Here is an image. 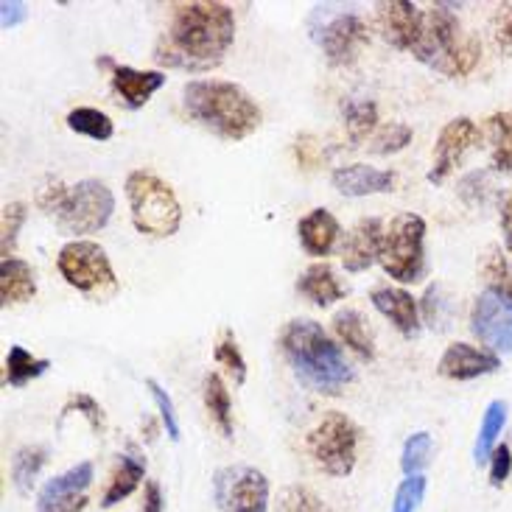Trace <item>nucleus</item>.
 <instances>
[{
  "label": "nucleus",
  "mask_w": 512,
  "mask_h": 512,
  "mask_svg": "<svg viewBox=\"0 0 512 512\" xmlns=\"http://www.w3.org/2000/svg\"><path fill=\"white\" fill-rule=\"evenodd\" d=\"M507 417H510V406L507 401H490L487 403L482 423H479V434H476V443H473V462L476 465H485L493 457V451L499 448V437L504 426H507Z\"/></svg>",
  "instance_id": "26"
},
{
  "label": "nucleus",
  "mask_w": 512,
  "mask_h": 512,
  "mask_svg": "<svg viewBox=\"0 0 512 512\" xmlns=\"http://www.w3.org/2000/svg\"><path fill=\"white\" fill-rule=\"evenodd\" d=\"M331 185L342 196L361 199V196L389 194L395 185V174L384 171V168L367 166V163H350V166H339L333 171Z\"/></svg>",
  "instance_id": "19"
},
{
  "label": "nucleus",
  "mask_w": 512,
  "mask_h": 512,
  "mask_svg": "<svg viewBox=\"0 0 512 512\" xmlns=\"http://www.w3.org/2000/svg\"><path fill=\"white\" fill-rule=\"evenodd\" d=\"M202 401L208 409L210 420L216 423V429L222 431V437H233V401H230V392L224 387V381L216 373L205 375L202 381Z\"/></svg>",
  "instance_id": "29"
},
{
  "label": "nucleus",
  "mask_w": 512,
  "mask_h": 512,
  "mask_svg": "<svg viewBox=\"0 0 512 512\" xmlns=\"http://www.w3.org/2000/svg\"><path fill=\"white\" fill-rule=\"evenodd\" d=\"M510 275H512V263H510Z\"/></svg>",
  "instance_id": "50"
},
{
  "label": "nucleus",
  "mask_w": 512,
  "mask_h": 512,
  "mask_svg": "<svg viewBox=\"0 0 512 512\" xmlns=\"http://www.w3.org/2000/svg\"><path fill=\"white\" fill-rule=\"evenodd\" d=\"M115 194L101 180H82L70 188L65 205L56 213V227L65 236H90L110 224Z\"/></svg>",
  "instance_id": "9"
},
{
  "label": "nucleus",
  "mask_w": 512,
  "mask_h": 512,
  "mask_svg": "<svg viewBox=\"0 0 512 512\" xmlns=\"http://www.w3.org/2000/svg\"><path fill=\"white\" fill-rule=\"evenodd\" d=\"M48 462V448L45 445H23L12 459V482L17 493H31L37 476Z\"/></svg>",
  "instance_id": "31"
},
{
  "label": "nucleus",
  "mask_w": 512,
  "mask_h": 512,
  "mask_svg": "<svg viewBox=\"0 0 512 512\" xmlns=\"http://www.w3.org/2000/svg\"><path fill=\"white\" fill-rule=\"evenodd\" d=\"M381 241H384V222L381 219L370 216V219H361V222L353 224V230L342 241V263H345L347 272H353V275L367 272L378 261Z\"/></svg>",
  "instance_id": "17"
},
{
  "label": "nucleus",
  "mask_w": 512,
  "mask_h": 512,
  "mask_svg": "<svg viewBox=\"0 0 512 512\" xmlns=\"http://www.w3.org/2000/svg\"><path fill=\"white\" fill-rule=\"evenodd\" d=\"M297 236H300V244L308 255L325 258L336 250V244L342 238V224L336 222L331 210L314 208L297 222Z\"/></svg>",
  "instance_id": "20"
},
{
  "label": "nucleus",
  "mask_w": 512,
  "mask_h": 512,
  "mask_svg": "<svg viewBox=\"0 0 512 512\" xmlns=\"http://www.w3.org/2000/svg\"><path fill=\"white\" fill-rule=\"evenodd\" d=\"M56 269L68 286L93 300H107L118 291V277L112 272L110 258L96 241H87V238L68 241L56 255Z\"/></svg>",
  "instance_id": "7"
},
{
  "label": "nucleus",
  "mask_w": 512,
  "mask_h": 512,
  "mask_svg": "<svg viewBox=\"0 0 512 512\" xmlns=\"http://www.w3.org/2000/svg\"><path fill=\"white\" fill-rule=\"evenodd\" d=\"M375 23L392 48L412 51L423 28V12L409 0H381L375 3Z\"/></svg>",
  "instance_id": "15"
},
{
  "label": "nucleus",
  "mask_w": 512,
  "mask_h": 512,
  "mask_svg": "<svg viewBox=\"0 0 512 512\" xmlns=\"http://www.w3.org/2000/svg\"><path fill=\"white\" fill-rule=\"evenodd\" d=\"M297 291L319 308H328L345 297V286L339 283L336 272L325 261L305 266L303 275L297 277Z\"/></svg>",
  "instance_id": "23"
},
{
  "label": "nucleus",
  "mask_w": 512,
  "mask_h": 512,
  "mask_svg": "<svg viewBox=\"0 0 512 512\" xmlns=\"http://www.w3.org/2000/svg\"><path fill=\"white\" fill-rule=\"evenodd\" d=\"M213 359L222 364L224 370L230 373V378L236 381L238 387L247 381V361H244L241 350H238L233 331H224L222 342H219V345H216V350H213Z\"/></svg>",
  "instance_id": "37"
},
{
  "label": "nucleus",
  "mask_w": 512,
  "mask_h": 512,
  "mask_svg": "<svg viewBox=\"0 0 512 512\" xmlns=\"http://www.w3.org/2000/svg\"><path fill=\"white\" fill-rule=\"evenodd\" d=\"M68 126L76 132V135H84L90 140H110L115 135V124L107 112L96 110V107H76V110L68 112Z\"/></svg>",
  "instance_id": "32"
},
{
  "label": "nucleus",
  "mask_w": 512,
  "mask_h": 512,
  "mask_svg": "<svg viewBox=\"0 0 512 512\" xmlns=\"http://www.w3.org/2000/svg\"><path fill=\"white\" fill-rule=\"evenodd\" d=\"M342 118H345L347 138L353 146H359L367 138H373L378 129V107L373 98L350 96L342 101Z\"/></svg>",
  "instance_id": "27"
},
{
  "label": "nucleus",
  "mask_w": 512,
  "mask_h": 512,
  "mask_svg": "<svg viewBox=\"0 0 512 512\" xmlns=\"http://www.w3.org/2000/svg\"><path fill=\"white\" fill-rule=\"evenodd\" d=\"M283 512H333L314 490L294 485L283 496Z\"/></svg>",
  "instance_id": "41"
},
{
  "label": "nucleus",
  "mask_w": 512,
  "mask_h": 512,
  "mask_svg": "<svg viewBox=\"0 0 512 512\" xmlns=\"http://www.w3.org/2000/svg\"><path fill=\"white\" fill-rule=\"evenodd\" d=\"M490 37L504 56H512V3H499L490 17Z\"/></svg>",
  "instance_id": "40"
},
{
  "label": "nucleus",
  "mask_w": 512,
  "mask_h": 512,
  "mask_svg": "<svg viewBox=\"0 0 512 512\" xmlns=\"http://www.w3.org/2000/svg\"><path fill=\"white\" fill-rule=\"evenodd\" d=\"M412 143V126L401 124V121H389V124L378 126L375 135L370 138V152L373 154H398Z\"/></svg>",
  "instance_id": "34"
},
{
  "label": "nucleus",
  "mask_w": 512,
  "mask_h": 512,
  "mask_svg": "<svg viewBox=\"0 0 512 512\" xmlns=\"http://www.w3.org/2000/svg\"><path fill=\"white\" fill-rule=\"evenodd\" d=\"M140 512H166V496H163V487L160 482H146L143 487V510Z\"/></svg>",
  "instance_id": "47"
},
{
  "label": "nucleus",
  "mask_w": 512,
  "mask_h": 512,
  "mask_svg": "<svg viewBox=\"0 0 512 512\" xmlns=\"http://www.w3.org/2000/svg\"><path fill=\"white\" fill-rule=\"evenodd\" d=\"M378 263L398 283H420L426 277V222L417 213H401L384 227Z\"/></svg>",
  "instance_id": "6"
},
{
  "label": "nucleus",
  "mask_w": 512,
  "mask_h": 512,
  "mask_svg": "<svg viewBox=\"0 0 512 512\" xmlns=\"http://www.w3.org/2000/svg\"><path fill=\"white\" fill-rule=\"evenodd\" d=\"M280 353L289 361L294 378L311 392L339 395L353 381V367L342 347L314 319H291L280 331Z\"/></svg>",
  "instance_id": "2"
},
{
  "label": "nucleus",
  "mask_w": 512,
  "mask_h": 512,
  "mask_svg": "<svg viewBox=\"0 0 512 512\" xmlns=\"http://www.w3.org/2000/svg\"><path fill=\"white\" fill-rule=\"evenodd\" d=\"M163 84H166L163 70H135L129 65H118L112 70V93L126 110H143Z\"/></svg>",
  "instance_id": "18"
},
{
  "label": "nucleus",
  "mask_w": 512,
  "mask_h": 512,
  "mask_svg": "<svg viewBox=\"0 0 512 512\" xmlns=\"http://www.w3.org/2000/svg\"><path fill=\"white\" fill-rule=\"evenodd\" d=\"M333 333L339 336V342L347 345L359 359L373 361L375 359V339L367 319L356 308H345V311H336L333 317Z\"/></svg>",
  "instance_id": "24"
},
{
  "label": "nucleus",
  "mask_w": 512,
  "mask_h": 512,
  "mask_svg": "<svg viewBox=\"0 0 512 512\" xmlns=\"http://www.w3.org/2000/svg\"><path fill=\"white\" fill-rule=\"evenodd\" d=\"M182 107L196 124L205 126L216 138L244 140L261 126L263 112L255 98L233 82L196 79L182 87Z\"/></svg>",
  "instance_id": "3"
},
{
  "label": "nucleus",
  "mask_w": 512,
  "mask_h": 512,
  "mask_svg": "<svg viewBox=\"0 0 512 512\" xmlns=\"http://www.w3.org/2000/svg\"><path fill=\"white\" fill-rule=\"evenodd\" d=\"M487 191V171H473L465 180L459 182V194L468 205H482Z\"/></svg>",
  "instance_id": "45"
},
{
  "label": "nucleus",
  "mask_w": 512,
  "mask_h": 512,
  "mask_svg": "<svg viewBox=\"0 0 512 512\" xmlns=\"http://www.w3.org/2000/svg\"><path fill=\"white\" fill-rule=\"evenodd\" d=\"M487 143H490V166L493 171H512V110L496 112L487 118Z\"/></svg>",
  "instance_id": "28"
},
{
  "label": "nucleus",
  "mask_w": 512,
  "mask_h": 512,
  "mask_svg": "<svg viewBox=\"0 0 512 512\" xmlns=\"http://www.w3.org/2000/svg\"><path fill=\"white\" fill-rule=\"evenodd\" d=\"M471 333L493 353H512V289L490 283L471 308Z\"/></svg>",
  "instance_id": "10"
},
{
  "label": "nucleus",
  "mask_w": 512,
  "mask_h": 512,
  "mask_svg": "<svg viewBox=\"0 0 512 512\" xmlns=\"http://www.w3.org/2000/svg\"><path fill=\"white\" fill-rule=\"evenodd\" d=\"M499 222H501V236H504V247L512 252V191L504 194L499 210Z\"/></svg>",
  "instance_id": "48"
},
{
  "label": "nucleus",
  "mask_w": 512,
  "mask_h": 512,
  "mask_svg": "<svg viewBox=\"0 0 512 512\" xmlns=\"http://www.w3.org/2000/svg\"><path fill=\"white\" fill-rule=\"evenodd\" d=\"M48 370H51V361L31 356L23 345H12L6 353V387L23 389Z\"/></svg>",
  "instance_id": "30"
},
{
  "label": "nucleus",
  "mask_w": 512,
  "mask_h": 512,
  "mask_svg": "<svg viewBox=\"0 0 512 512\" xmlns=\"http://www.w3.org/2000/svg\"><path fill=\"white\" fill-rule=\"evenodd\" d=\"M146 387L152 392L154 403H157V412H160V423H163V429L166 434L174 440V443H180L182 431H180V420H177V409H174V401H171V395H168L166 389L160 387L154 378H146Z\"/></svg>",
  "instance_id": "38"
},
{
  "label": "nucleus",
  "mask_w": 512,
  "mask_h": 512,
  "mask_svg": "<svg viewBox=\"0 0 512 512\" xmlns=\"http://www.w3.org/2000/svg\"><path fill=\"white\" fill-rule=\"evenodd\" d=\"M37 294L34 269L23 258H3L0 261V300L3 305L28 303Z\"/></svg>",
  "instance_id": "25"
},
{
  "label": "nucleus",
  "mask_w": 512,
  "mask_h": 512,
  "mask_svg": "<svg viewBox=\"0 0 512 512\" xmlns=\"http://www.w3.org/2000/svg\"><path fill=\"white\" fill-rule=\"evenodd\" d=\"M451 9H459V6L434 3L429 12H423V28H420L412 54L417 62L429 65L431 70L443 73L448 79H462L479 65L482 42L479 37L462 31L459 17Z\"/></svg>",
  "instance_id": "4"
},
{
  "label": "nucleus",
  "mask_w": 512,
  "mask_h": 512,
  "mask_svg": "<svg viewBox=\"0 0 512 512\" xmlns=\"http://www.w3.org/2000/svg\"><path fill=\"white\" fill-rule=\"evenodd\" d=\"M213 499L222 512H266L269 479L252 465H227L213 476Z\"/></svg>",
  "instance_id": "11"
},
{
  "label": "nucleus",
  "mask_w": 512,
  "mask_h": 512,
  "mask_svg": "<svg viewBox=\"0 0 512 512\" xmlns=\"http://www.w3.org/2000/svg\"><path fill=\"white\" fill-rule=\"evenodd\" d=\"M143 423H146V443H154V440H157V423H154L152 417H146V420H143Z\"/></svg>",
  "instance_id": "49"
},
{
  "label": "nucleus",
  "mask_w": 512,
  "mask_h": 512,
  "mask_svg": "<svg viewBox=\"0 0 512 512\" xmlns=\"http://www.w3.org/2000/svg\"><path fill=\"white\" fill-rule=\"evenodd\" d=\"M143 476H146V457L140 454V448L129 445L124 454L118 457V468H115L110 485H107L104 496H101V507L110 510L118 501L129 499L138 490Z\"/></svg>",
  "instance_id": "22"
},
{
  "label": "nucleus",
  "mask_w": 512,
  "mask_h": 512,
  "mask_svg": "<svg viewBox=\"0 0 512 512\" xmlns=\"http://www.w3.org/2000/svg\"><path fill=\"white\" fill-rule=\"evenodd\" d=\"M68 194H70V188H65V185H62L59 180L48 182L45 188H40V191H37V205H40L45 213H54L56 216V213H59V208L65 205Z\"/></svg>",
  "instance_id": "44"
},
{
  "label": "nucleus",
  "mask_w": 512,
  "mask_h": 512,
  "mask_svg": "<svg viewBox=\"0 0 512 512\" xmlns=\"http://www.w3.org/2000/svg\"><path fill=\"white\" fill-rule=\"evenodd\" d=\"M236 42V14L227 3L196 0L174 6L168 31L154 48V62L166 68L202 73L216 68Z\"/></svg>",
  "instance_id": "1"
},
{
  "label": "nucleus",
  "mask_w": 512,
  "mask_h": 512,
  "mask_svg": "<svg viewBox=\"0 0 512 512\" xmlns=\"http://www.w3.org/2000/svg\"><path fill=\"white\" fill-rule=\"evenodd\" d=\"M476 143H479V126L473 124L471 118L462 115V118L448 121L440 129V138H437V146H434V163H431L429 171L431 185H443Z\"/></svg>",
  "instance_id": "14"
},
{
  "label": "nucleus",
  "mask_w": 512,
  "mask_h": 512,
  "mask_svg": "<svg viewBox=\"0 0 512 512\" xmlns=\"http://www.w3.org/2000/svg\"><path fill=\"white\" fill-rule=\"evenodd\" d=\"M431 451H434V443H431L429 431H417L412 434L406 443H403L401 451V471L403 476H423V471L431 465Z\"/></svg>",
  "instance_id": "33"
},
{
  "label": "nucleus",
  "mask_w": 512,
  "mask_h": 512,
  "mask_svg": "<svg viewBox=\"0 0 512 512\" xmlns=\"http://www.w3.org/2000/svg\"><path fill=\"white\" fill-rule=\"evenodd\" d=\"M28 20V6L26 3H20V0H3L0 3V26L6 28H17L23 26Z\"/></svg>",
  "instance_id": "46"
},
{
  "label": "nucleus",
  "mask_w": 512,
  "mask_h": 512,
  "mask_svg": "<svg viewBox=\"0 0 512 512\" xmlns=\"http://www.w3.org/2000/svg\"><path fill=\"white\" fill-rule=\"evenodd\" d=\"M426 476H409L403 479L401 487L395 490V501H392V512H417L420 504L426 499Z\"/></svg>",
  "instance_id": "39"
},
{
  "label": "nucleus",
  "mask_w": 512,
  "mask_h": 512,
  "mask_svg": "<svg viewBox=\"0 0 512 512\" xmlns=\"http://www.w3.org/2000/svg\"><path fill=\"white\" fill-rule=\"evenodd\" d=\"M96 479L93 462H79L65 473L48 479L37 496V512H82L87 507V490Z\"/></svg>",
  "instance_id": "13"
},
{
  "label": "nucleus",
  "mask_w": 512,
  "mask_h": 512,
  "mask_svg": "<svg viewBox=\"0 0 512 512\" xmlns=\"http://www.w3.org/2000/svg\"><path fill=\"white\" fill-rule=\"evenodd\" d=\"M490 485L493 487H504L507 485V479H510L512 473V448L507 443H501L496 451H493V457H490Z\"/></svg>",
  "instance_id": "43"
},
{
  "label": "nucleus",
  "mask_w": 512,
  "mask_h": 512,
  "mask_svg": "<svg viewBox=\"0 0 512 512\" xmlns=\"http://www.w3.org/2000/svg\"><path fill=\"white\" fill-rule=\"evenodd\" d=\"M499 367V353H493L487 347H473L468 342H454L440 356L437 373L443 378H451V381H473L482 375L499 373Z\"/></svg>",
  "instance_id": "16"
},
{
  "label": "nucleus",
  "mask_w": 512,
  "mask_h": 512,
  "mask_svg": "<svg viewBox=\"0 0 512 512\" xmlns=\"http://www.w3.org/2000/svg\"><path fill=\"white\" fill-rule=\"evenodd\" d=\"M124 188L132 224L138 233L152 238H171L180 230V199L163 177H157L154 171H146V168H138L126 177Z\"/></svg>",
  "instance_id": "5"
},
{
  "label": "nucleus",
  "mask_w": 512,
  "mask_h": 512,
  "mask_svg": "<svg viewBox=\"0 0 512 512\" xmlns=\"http://www.w3.org/2000/svg\"><path fill=\"white\" fill-rule=\"evenodd\" d=\"M359 426L342 412H328L308 434V454L328 476H350L356 468Z\"/></svg>",
  "instance_id": "8"
},
{
  "label": "nucleus",
  "mask_w": 512,
  "mask_h": 512,
  "mask_svg": "<svg viewBox=\"0 0 512 512\" xmlns=\"http://www.w3.org/2000/svg\"><path fill=\"white\" fill-rule=\"evenodd\" d=\"M317 14H322V23L311 26L314 40L322 48L325 59L331 62L333 68H345L353 65L359 59L361 48L370 42L367 34V23L361 20L359 14L353 12H336L328 14L322 6H317Z\"/></svg>",
  "instance_id": "12"
},
{
  "label": "nucleus",
  "mask_w": 512,
  "mask_h": 512,
  "mask_svg": "<svg viewBox=\"0 0 512 512\" xmlns=\"http://www.w3.org/2000/svg\"><path fill=\"white\" fill-rule=\"evenodd\" d=\"M70 412H79V415L87 417V423H90V426H93L98 434L107 429V417H104V409H101V403H98L96 398H90V395H84V392L73 395V398L65 403V409H62V417L70 415Z\"/></svg>",
  "instance_id": "42"
},
{
  "label": "nucleus",
  "mask_w": 512,
  "mask_h": 512,
  "mask_svg": "<svg viewBox=\"0 0 512 512\" xmlns=\"http://www.w3.org/2000/svg\"><path fill=\"white\" fill-rule=\"evenodd\" d=\"M451 308H454V300L445 297V289L440 283H434V286L426 289V297H423V319H426L429 328L445 331L451 325Z\"/></svg>",
  "instance_id": "35"
},
{
  "label": "nucleus",
  "mask_w": 512,
  "mask_h": 512,
  "mask_svg": "<svg viewBox=\"0 0 512 512\" xmlns=\"http://www.w3.org/2000/svg\"><path fill=\"white\" fill-rule=\"evenodd\" d=\"M370 300L378 308V314L384 317L403 333V336H417L420 333V311H417V300L406 289L398 286H381L370 294Z\"/></svg>",
  "instance_id": "21"
},
{
  "label": "nucleus",
  "mask_w": 512,
  "mask_h": 512,
  "mask_svg": "<svg viewBox=\"0 0 512 512\" xmlns=\"http://www.w3.org/2000/svg\"><path fill=\"white\" fill-rule=\"evenodd\" d=\"M26 219L28 210L23 202L3 205V219H0V252H3V258H14L17 236H20V227L26 224Z\"/></svg>",
  "instance_id": "36"
}]
</instances>
